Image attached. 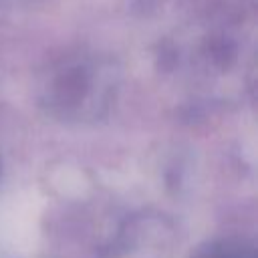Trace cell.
Returning <instances> with one entry per match:
<instances>
[{"mask_svg": "<svg viewBox=\"0 0 258 258\" xmlns=\"http://www.w3.org/2000/svg\"><path fill=\"white\" fill-rule=\"evenodd\" d=\"M198 258H256V254L242 242H220L208 246Z\"/></svg>", "mask_w": 258, "mask_h": 258, "instance_id": "6da1fadb", "label": "cell"}]
</instances>
